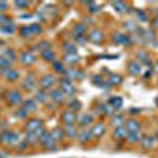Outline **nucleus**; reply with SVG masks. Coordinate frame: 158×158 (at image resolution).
<instances>
[{
    "instance_id": "3",
    "label": "nucleus",
    "mask_w": 158,
    "mask_h": 158,
    "mask_svg": "<svg viewBox=\"0 0 158 158\" xmlns=\"http://www.w3.org/2000/svg\"><path fill=\"white\" fill-rule=\"evenodd\" d=\"M57 79L54 74H44L41 79H40V85H41V90H52V87L56 85Z\"/></svg>"
},
{
    "instance_id": "23",
    "label": "nucleus",
    "mask_w": 158,
    "mask_h": 158,
    "mask_svg": "<svg viewBox=\"0 0 158 158\" xmlns=\"http://www.w3.org/2000/svg\"><path fill=\"white\" fill-rule=\"evenodd\" d=\"M122 82V76L120 74H115V73H109L108 74V84L109 85H118Z\"/></svg>"
},
{
    "instance_id": "26",
    "label": "nucleus",
    "mask_w": 158,
    "mask_h": 158,
    "mask_svg": "<svg viewBox=\"0 0 158 158\" xmlns=\"http://www.w3.org/2000/svg\"><path fill=\"white\" fill-rule=\"evenodd\" d=\"M41 57H43L46 62H51V63L56 62V54H54V51H52V49H48V51L41 52Z\"/></svg>"
},
{
    "instance_id": "36",
    "label": "nucleus",
    "mask_w": 158,
    "mask_h": 158,
    "mask_svg": "<svg viewBox=\"0 0 158 158\" xmlns=\"http://www.w3.org/2000/svg\"><path fill=\"white\" fill-rule=\"evenodd\" d=\"M74 35H85V25L84 24H76L74 25Z\"/></svg>"
},
{
    "instance_id": "22",
    "label": "nucleus",
    "mask_w": 158,
    "mask_h": 158,
    "mask_svg": "<svg viewBox=\"0 0 158 158\" xmlns=\"http://www.w3.org/2000/svg\"><path fill=\"white\" fill-rule=\"evenodd\" d=\"M111 123H112L114 128L123 127V123H125V117L120 115V114H115V115H112V118H111Z\"/></svg>"
},
{
    "instance_id": "2",
    "label": "nucleus",
    "mask_w": 158,
    "mask_h": 158,
    "mask_svg": "<svg viewBox=\"0 0 158 158\" xmlns=\"http://www.w3.org/2000/svg\"><path fill=\"white\" fill-rule=\"evenodd\" d=\"M19 141V135L18 133H13V131H3L0 135V142L2 144H6V146H13Z\"/></svg>"
},
{
    "instance_id": "44",
    "label": "nucleus",
    "mask_w": 158,
    "mask_h": 158,
    "mask_svg": "<svg viewBox=\"0 0 158 158\" xmlns=\"http://www.w3.org/2000/svg\"><path fill=\"white\" fill-rule=\"evenodd\" d=\"M21 35H22L24 38H29V36H32V33H30V29H29V25H27V27H21Z\"/></svg>"
},
{
    "instance_id": "43",
    "label": "nucleus",
    "mask_w": 158,
    "mask_h": 158,
    "mask_svg": "<svg viewBox=\"0 0 158 158\" xmlns=\"http://www.w3.org/2000/svg\"><path fill=\"white\" fill-rule=\"evenodd\" d=\"M123 27H125L127 30H138L136 24H135L133 21H128V22H125V25H123Z\"/></svg>"
},
{
    "instance_id": "48",
    "label": "nucleus",
    "mask_w": 158,
    "mask_h": 158,
    "mask_svg": "<svg viewBox=\"0 0 158 158\" xmlns=\"http://www.w3.org/2000/svg\"><path fill=\"white\" fill-rule=\"evenodd\" d=\"M153 27H158V19H155V21H153Z\"/></svg>"
},
{
    "instance_id": "51",
    "label": "nucleus",
    "mask_w": 158,
    "mask_h": 158,
    "mask_svg": "<svg viewBox=\"0 0 158 158\" xmlns=\"http://www.w3.org/2000/svg\"><path fill=\"white\" fill-rule=\"evenodd\" d=\"M0 123H2V122H0Z\"/></svg>"
},
{
    "instance_id": "25",
    "label": "nucleus",
    "mask_w": 158,
    "mask_h": 158,
    "mask_svg": "<svg viewBox=\"0 0 158 158\" xmlns=\"http://www.w3.org/2000/svg\"><path fill=\"white\" fill-rule=\"evenodd\" d=\"M94 84L97 85V87H100V89H103V90H109V84L106 82V81H103L101 79V76H94Z\"/></svg>"
},
{
    "instance_id": "12",
    "label": "nucleus",
    "mask_w": 158,
    "mask_h": 158,
    "mask_svg": "<svg viewBox=\"0 0 158 158\" xmlns=\"http://www.w3.org/2000/svg\"><path fill=\"white\" fill-rule=\"evenodd\" d=\"M104 131H106V127H104V123H95L94 128L90 130V133L94 138H101L104 135Z\"/></svg>"
},
{
    "instance_id": "30",
    "label": "nucleus",
    "mask_w": 158,
    "mask_h": 158,
    "mask_svg": "<svg viewBox=\"0 0 158 158\" xmlns=\"http://www.w3.org/2000/svg\"><path fill=\"white\" fill-rule=\"evenodd\" d=\"M15 24L13 22H6V24H3V25H0V32H3V33H13L15 32Z\"/></svg>"
},
{
    "instance_id": "32",
    "label": "nucleus",
    "mask_w": 158,
    "mask_h": 158,
    "mask_svg": "<svg viewBox=\"0 0 158 158\" xmlns=\"http://www.w3.org/2000/svg\"><path fill=\"white\" fill-rule=\"evenodd\" d=\"M84 5L89 8L90 13H98V11H100V5L95 3V2H84Z\"/></svg>"
},
{
    "instance_id": "14",
    "label": "nucleus",
    "mask_w": 158,
    "mask_h": 158,
    "mask_svg": "<svg viewBox=\"0 0 158 158\" xmlns=\"http://www.w3.org/2000/svg\"><path fill=\"white\" fill-rule=\"evenodd\" d=\"M108 104L114 109V111H117V109H120L122 108V104H123V100L120 98V97H111L109 100H108Z\"/></svg>"
},
{
    "instance_id": "10",
    "label": "nucleus",
    "mask_w": 158,
    "mask_h": 158,
    "mask_svg": "<svg viewBox=\"0 0 158 158\" xmlns=\"http://www.w3.org/2000/svg\"><path fill=\"white\" fill-rule=\"evenodd\" d=\"M87 40L90 43H101L103 41V33H101V30H90L89 32V35H87Z\"/></svg>"
},
{
    "instance_id": "9",
    "label": "nucleus",
    "mask_w": 158,
    "mask_h": 158,
    "mask_svg": "<svg viewBox=\"0 0 158 158\" xmlns=\"http://www.w3.org/2000/svg\"><path fill=\"white\" fill-rule=\"evenodd\" d=\"M112 40H114L115 44H130L131 43V38L127 33H115L112 36Z\"/></svg>"
},
{
    "instance_id": "4",
    "label": "nucleus",
    "mask_w": 158,
    "mask_h": 158,
    "mask_svg": "<svg viewBox=\"0 0 158 158\" xmlns=\"http://www.w3.org/2000/svg\"><path fill=\"white\" fill-rule=\"evenodd\" d=\"M40 142L44 146V149H48V150H56V141H54V138H52V135L48 133V131H43L41 138H40Z\"/></svg>"
},
{
    "instance_id": "34",
    "label": "nucleus",
    "mask_w": 158,
    "mask_h": 158,
    "mask_svg": "<svg viewBox=\"0 0 158 158\" xmlns=\"http://www.w3.org/2000/svg\"><path fill=\"white\" fill-rule=\"evenodd\" d=\"M51 135H52V138H54V141H56V142H57V141H60V139H62V138L65 136V135H63V130H62V128H56V130L52 131Z\"/></svg>"
},
{
    "instance_id": "40",
    "label": "nucleus",
    "mask_w": 158,
    "mask_h": 158,
    "mask_svg": "<svg viewBox=\"0 0 158 158\" xmlns=\"http://www.w3.org/2000/svg\"><path fill=\"white\" fill-rule=\"evenodd\" d=\"M136 18H138L141 22H146V21H147V16H146V13H144L142 10H136Z\"/></svg>"
},
{
    "instance_id": "47",
    "label": "nucleus",
    "mask_w": 158,
    "mask_h": 158,
    "mask_svg": "<svg viewBox=\"0 0 158 158\" xmlns=\"http://www.w3.org/2000/svg\"><path fill=\"white\" fill-rule=\"evenodd\" d=\"M6 6H8V3H6V2H0V11H5V10H6Z\"/></svg>"
},
{
    "instance_id": "28",
    "label": "nucleus",
    "mask_w": 158,
    "mask_h": 158,
    "mask_svg": "<svg viewBox=\"0 0 158 158\" xmlns=\"http://www.w3.org/2000/svg\"><path fill=\"white\" fill-rule=\"evenodd\" d=\"M141 138H142L141 131H138V133H128L127 141H128L130 144H136V142H141Z\"/></svg>"
},
{
    "instance_id": "27",
    "label": "nucleus",
    "mask_w": 158,
    "mask_h": 158,
    "mask_svg": "<svg viewBox=\"0 0 158 158\" xmlns=\"http://www.w3.org/2000/svg\"><path fill=\"white\" fill-rule=\"evenodd\" d=\"M22 108L27 111V112H35L36 111V103L33 100H25L24 104H22Z\"/></svg>"
},
{
    "instance_id": "17",
    "label": "nucleus",
    "mask_w": 158,
    "mask_h": 158,
    "mask_svg": "<svg viewBox=\"0 0 158 158\" xmlns=\"http://www.w3.org/2000/svg\"><path fill=\"white\" fill-rule=\"evenodd\" d=\"M35 85H36V81H35V77H33L32 74L25 76L24 82H22V87H24L25 90H32V89H35Z\"/></svg>"
},
{
    "instance_id": "29",
    "label": "nucleus",
    "mask_w": 158,
    "mask_h": 158,
    "mask_svg": "<svg viewBox=\"0 0 158 158\" xmlns=\"http://www.w3.org/2000/svg\"><path fill=\"white\" fill-rule=\"evenodd\" d=\"M62 62H63V63H68V65H74V63L79 62V56H77V54H67Z\"/></svg>"
},
{
    "instance_id": "11",
    "label": "nucleus",
    "mask_w": 158,
    "mask_h": 158,
    "mask_svg": "<svg viewBox=\"0 0 158 158\" xmlns=\"http://www.w3.org/2000/svg\"><path fill=\"white\" fill-rule=\"evenodd\" d=\"M125 128H127L128 133H138V131H141V123L138 120H135V118H131V120L127 122Z\"/></svg>"
},
{
    "instance_id": "45",
    "label": "nucleus",
    "mask_w": 158,
    "mask_h": 158,
    "mask_svg": "<svg viewBox=\"0 0 158 158\" xmlns=\"http://www.w3.org/2000/svg\"><path fill=\"white\" fill-rule=\"evenodd\" d=\"M27 114H29V112H27V111H25L24 108H21V109H19V111L16 112V115H18L19 118H24V117H27Z\"/></svg>"
},
{
    "instance_id": "35",
    "label": "nucleus",
    "mask_w": 158,
    "mask_h": 158,
    "mask_svg": "<svg viewBox=\"0 0 158 158\" xmlns=\"http://www.w3.org/2000/svg\"><path fill=\"white\" fill-rule=\"evenodd\" d=\"M10 65H11L10 60H6L3 56H0V70H3V71L8 70V68H10Z\"/></svg>"
},
{
    "instance_id": "20",
    "label": "nucleus",
    "mask_w": 158,
    "mask_h": 158,
    "mask_svg": "<svg viewBox=\"0 0 158 158\" xmlns=\"http://www.w3.org/2000/svg\"><path fill=\"white\" fill-rule=\"evenodd\" d=\"M155 144V138L153 136H142L141 138V146L144 149H152Z\"/></svg>"
},
{
    "instance_id": "19",
    "label": "nucleus",
    "mask_w": 158,
    "mask_h": 158,
    "mask_svg": "<svg viewBox=\"0 0 158 158\" xmlns=\"http://www.w3.org/2000/svg\"><path fill=\"white\" fill-rule=\"evenodd\" d=\"M77 122H79L81 127H89L92 122H94V115H92V114H82L81 117L77 118Z\"/></svg>"
},
{
    "instance_id": "21",
    "label": "nucleus",
    "mask_w": 158,
    "mask_h": 158,
    "mask_svg": "<svg viewBox=\"0 0 158 158\" xmlns=\"http://www.w3.org/2000/svg\"><path fill=\"white\" fill-rule=\"evenodd\" d=\"M33 101H35V103H38V104H44V103L48 101V95H46V92H44V90H36Z\"/></svg>"
},
{
    "instance_id": "15",
    "label": "nucleus",
    "mask_w": 158,
    "mask_h": 158,
    "mask_svg": "<svg viewBox=\"0 0 158 158\" xmlns=\"http://www.w3.org/2000/svg\"><path fill=\"white\" fill-rule=\"evenodd\" d=\"M77 141L79 142H81V144H85V142H89V139L92 138V133H90V130H81V131H79V133H77Z\"/></svg>"
},
{
    "instance_id": "50",
    "label": "nucleus",
    "mask_w": 158,
    "mask_h": 158,
    "mask_svg": "<svg viewBox=\"0 0 158 158\" xmlns=\"http://www.w3.org/2000/svg\"><path fill=\"white\" fill-rule=\"evenodd\" d=\"M156 16H158V8H156Z\"/></svg>"
},
{
    "instance_id": "38",
    "label": "nucleus",
    "mask_w": 158,
    "mask_h": 158,
    "mask_svg": "<svg viewBox=\"0 0 158 158\" xmlns=\"http://www.w3.org/2000/svg\"><path fill=\"white\" fill-rule=\"evenodd\" d=\"M29 29H30V33H32V35H38V33H41V32H43V29L40 27L38 24H30V25H29Z\"/></svg>"
},
{
    "instance_id": "31",
    "label": "nucleus",
    "mask_w": 158,
    "mask_h": 158,
    "mask_svg": "<svg viewBox=\"0 0 158 158\" xmlns=\"http://www.w3.org/2000/svg\"><path fill=\"white\" fill-rule=\"evenodd\" d=\"M63 135H67L68 138H74L77 136V131H76V127H63Z\"/></svg>"
},
{
    "instance_id": "33",
    "label": "nucleus",
    "mask_w": 158,
    "mask_h": 158,
    "mask_svg": "<svg viewBox=\"0 0 158 158\" xmlns=\"http://www.w3.org/2000/svg\"><path fill=\"white\" fill-rule=\"evenodd\" d=\"M63 48H65V51H67V54H77V48H76V44H73V43H65L63 44Z\"/></svg>"
},
{
    "instance_id": "16",
    "label": "nucleus",
    "mask_w": 158,
    "mask_h": 158,
    "mask_svg": "<svg viewBox=\"0 0 158 158\" xmlns=\"http://www.w3.org/2000/svg\"><path fill=\"white\" fill-rule=\"evenodd\" d=\"M128 71H130V74H133V76L141 74V65H139V62L131 60V62L128 63Z\"/></svg>"
},
{
    "instance_id": "5",
    "label": "nucleus",
    "mask_w": 158,
    "mask_h": 158,
    "mask_svg": "<svg viewBox=\"0 0 158 158\" xmlns=\"http://www.w3.org/2000/svg\"><path fill=\"white\" fill-rule=\"evenodd\" d=\"M76 120H77V117H76V112L74 111H63L62 114V122H63V127H73L76 125Z\"/></svg>"
},
{
    "instance_id": "41",
    "label": "nucleus",
    "mask_w": 158,
    "mask_h": 158,
    "mask_svg": "<svg viewBox=\"0 0 158 158\" xmlns=\"http://www.w3.org/2000/svg\"><path fill=\"white\" fill-rule=\"evenodd\" d=\"M3 57H5L6 60H10V62H11V60H15L16 54H15V51H11V49H6V51H5V56H3Z\"/></svg>"
},
{
    "instance_id": "6",
    "label": "nucleus",
    "mask_w": 158,
    "mask_h": 158,
    "mask_svg": "<svg viewBox=\"0 0 158 158\" xmlns=\"http://www.w3.org/2000/svg\"><path fill=\"white\" fill-rule=\"evenodd\" d=\"M6 101L8 104H11V106H18L19 103H22V97L18 90H10L6 94Z\"/></svg>"
},
{
    "instance_id": "39",
    "label": "nucleus",
    "mask_w": 158,
    "mask_h": 158,
    "mask_svg": "<svg viewBox=\"0 0 158 158\" xmlns=\"http://www.w3.org/2000/svg\"><path fill=\"white\" fill-rule=\"evenodd\" d=\"M52 67H54V70H56L57 73H63V71H65V67H63V62H59V60H56L54 63H52Z\"/></svg>"
},
{
    "instance_id": "24",
    "label": "nucleus",
    "mask_w": 158,
    "mask_h": 158,
    "mask_svg": "<svg viewBox=\"0 0 158 158\" xmlns=\"http://www.w3.org/2000/svg\"><path fill=\"white\" fill-rule=\"evenodd\" d=\"M2 74H3V77L6 79V81H16V79L19 77V73H18L16 70H10V68L5 70Z\"/></svg>"
},
{
    "instance_id": "13",
    "label": "nucleus",
    "mask_w": 158,
    "mask_h": 158,
    "mask_svg": "<svg viewBox=\"0 0 158 158\" xmlns=\"http://www.w3.org/2000/svg\"><path fill=\"white\" fill-rule=\"evenodd\" d=\"M48 98H51L54 103H62L63 101V94L59 90V89H52V90H49V95H48Z\"/></svg>"
},
{
    "instance_id": "37",
    "label": "nucleus",
    "mask_w": 158,
    "mask_h": 158,
    "mask_svg": "<svg viewBox=\"0 0 158 158\" xmlns=\"http://www.w3.org/2000/svg\"><path fill=\"white\" fill-rule=\"evenodd\" d=\"M112 6H114L118 13H125V11H127V5H125L123 2H114Z\"/></svg>"
},
{
    "instance_id": "49",
    "label": "nucleus",
    "mask_w": 158,
    "mask_h": 158,
    "mask_svg": "<svg viewBox=\"0 0 158 158\" xmlns=\"http://www.w3.org/2000/svg\"><path fill=\"white\" fill-rule=\"evenodd\" d=\"M155 73H156V74H158V63H156V65H155Z\"/></svg>"
},
{
    "instance_id": "1",
    "label": "nucleus",
    "mask_w": 158,
    "mask_h": 158,
    "mask_svg": "<svg viewBox=\"0 0 158 158\" xmlns=\"http://www.w3.org/2000/svg\"><path fill=\"white\" fill-rule=\"evenodd\" d=\"M59 90L63 94V97L74 95V85H73V82L70 81V79H67V77H63V79H60V81H59Z\"/></svg>"
},
{
    "instance_id": "7",
    "label": "nucleus",
    "mask_w": 158,
    "mask_h": 158,
    "mask_svg": "<svg viewBox=\"0 0 158 158\" xmlns=\"http://www.w3.org/2000/svg\"><path fill=\"white\" fill-rule=\"evenodd\" d=\"M40 130H43V127H41V120H38V118H30L25 123V131L27 133H36Z\"/></svg>"
},
{
    "instance_id": "18",
    "label": "nucleus",
    "mask_w": 158,
    "mask_h": 158,
    "mask_svg": "<svg viewBox=\"0 0 158 158\" xmlns=\"http://www.w3.org/2000/svg\"><path fill=\"white\" fill-rule=\"evenodd\" d=\"M127 136H128V131H127L125 125H123V127H118V128H115V130H114V138H115L117 141H120V139H127Z\"/></svg>"
},
{
    "instance_id": "46",
    "label": "nucleus",
    "mask_w": 158,
    "mask_h": 158,
    "mask_svg": "<svg viewBox=\"0 0 158 158\" xmlns=\"http://www.w3.org/2000/svg\"><path fill=\"white\" fill-rule=\"evenodd\" d=\"M15 6L16 8H27L29 6V2H15Z\"/></svg>"
},
{
    "instance_id": "8",
    "label": "nucleus",
    "mask_w": 158,
    "mask_h": 158,
    "mask_svg": "<svg viewBox=\"0 0 158 158\" xmlns=\"http://www.w3.org/2000/svg\"><path fill=\"white\" fill-rule=\"evenodd\" d=\"M21 62L24 65H33L35 63V54L32 51H24L21 52Z\"/></svg>"
},
{
    "instance_id": "42",
    "label": "nucleus",
    "mask_w": 158,
    "mask_h": 158,
    "mask_svg": "<svg viewBox=\"0 0 158 158\" xmlns=\"http://www.w3.org/2000/svg\"><path fill=\"white\" fill-rule=\"evenodd\" d=\"M79 108H81V103H79L77 100L70 101V111H74V109H79Z\"/></svg>"
}]
</instances>
